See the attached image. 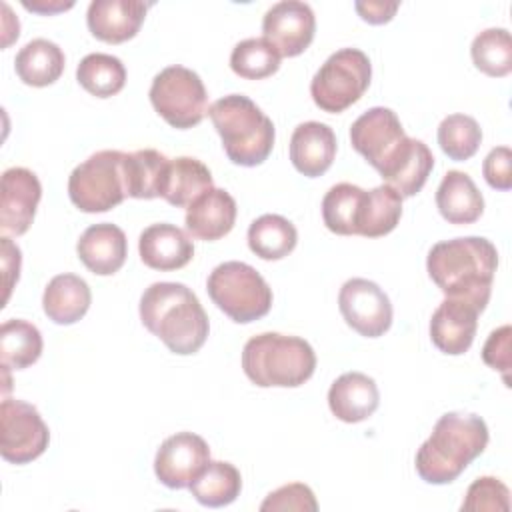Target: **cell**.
Wrapping results in <instances>:
<instances>
[{
    "label": "cell",
    "mask_w": 512,
    "mask_h": 512,
    "mask_svg": "<svg viewBox=\"0 0 512 512\" xmlns=\"http://www.w3.org/2000/svg\"><path fill=\"white\" fill-rule=\"evenodd\" d=\"M496 266V246L482 236L438 242L430 248L426 258L428 276L446 298L464 300L478 312H482L490 300Z\"/></svg>",
    "instance_id": "obj_1"
},
{
    "label": "cell",
    "mask_w": 512,
    "mask_h": 512,
    "mask_svg": "<svg viewBox=\"0 0 512 512\" xmlns=\"http://www.w3.org/2000/svg\"><path fill=\"white\" fill-rule=\"evenodd\" d=\"M140 320L174 354L198 352L210 332L196 294L180 282H154L140 298Z\"/></svg>",
    "instance_id": "obj_2"
},
{
    "label": "cell",
    "mask_w": 512,
    "mask_h": 512,
    "mask_svg": "<svg viewBox=\"0 0 512 512\" xmlns=\"http://www.w3.org/2000/svg\"><path fill=\"white\" fill-rule=\"evenodd\" d=\"M488 444V426L478 414L446 412L416 452V472L428 484H450Z\"/></svg>",
    "instance_id": "obj_3"
},
{
    "label": "cell",
    "mask_w": 512,
    "mask_h": 512,
    "mask_svg": "<svg viewBox=\"0 0 512 512\" xmlns=\"http://www.w3.org/2000/svg\"><path fill=\"white\" fill-rule=\"evenodd\" d=\"M242 368L256 386L296 388L314 374L316 354L304 338L262 332L244 344Z\"/></svg>",
    "instance_id": "obj_4"
},
{
    "label": "cell",
    "mask_w": 512,
    "mask_h": 512,
    "mask_svg": "<svg viewBox=\"0 0 512 512\" xmlns=\"http://www.w3.org/2000/svg\"><path fill=\"white\" fill-rule=\"evenodd\" d=\"M208 116L230 162L258 166L272 152L274 124L248 96L228 94L208 108Z\"/></svg>",
    "instance_id": "obj_5"
},
{
    "label": "cell",
    "mask_w": 512,
    "mask_h": 512,
    "mask_svg": "<svg viewBox=\"0 0 512 512\" xmlns=\"http://www.w3.org/2000/svg\"><path fill=\"white\" fill-rule=\"evenodd\" d=\"M350 142L386 184L396 178L420 144V140L406 136L396 112L384 106H374L352 122Z\"/></svg>",
    "instance_id": "obj_6"
},
{
    "label": "cell",
    "mask_w": 512,
    "mask_h": 512,
    "mask_svg": "<svg viewBox=\"0 0 512 512\" xmlns=\"http://www.w3.org/2000/svg\"><path fill=\"white\" fill-rule=\"evenodd\" d=\"M206 290L212 302L238 324L254 322L272 308L270 286L246 262L230 260L218 264L206 280Z\"/></svg>",
    "instance_id": "obj_7"
},
{
    "label": "cell",
    "mask_w": 512,
    "mask_h": 512,
    "mask_svg": "<svg viewBox=\"0 0 512 512\" xmlns=\"http://www.w3.org/2000/svg\"><path fill=\"white\" fill-rule=\"evenodd\" d=\"M124 156L120 150H100L78 164L68 178V196L82 212H106L128 196Z\"/></svg>",
    "instance_id": "obj_8"
},
{
    "label": "cell",
    "mask_w": 512,
    "mask_h": 512,
    "mask_svg": "<svg viewBox=\"0 0 512 512\" xmlns=\"http://www.w3.org/2000/svg\"><path fill=\"white\" fill-rule=\"evenodd\" d=\"M372 64L358 48H340L326 58L310 82L314 104L330 114L344 112L368 90Z\"/></svg>",
    "instance_id": "obj_9"
},
{
    "label": "cell",
    "mask_w": 512,
    "mask_h": 512,
    "mask_svg": "<svg viewBox=\"0 0 512 512\" xmlns=\"http://www.w3.org/2000/svg\"><path fill=\"white\" fill-rule=\"evenodd\" d=\"M154 110L174 128L186 130L208 114V94L200 76L180 64L160 70L150 86Z\"/></svg>",
    "instance_id": "obj_10"
},
{
    "label": "cell",
    "mask_w": 512,
    "mask_h": 512,
    "mask_svg": "<svg viewBox=\"0 0 512 512\" xmlns=\"http://www.w3.org/2000/svg\"><path fill=\"white\" fill-rule=\"evenodd\" d=\"M50 432L36 406L4 398L0 404V454L6 462L28 464L48 448Z\"/></svg>",
    "instance_id": "obj_11"
},
{
    "label": "cell",
    "mask_w": 512,
    "mask_h": 512,
    "mask_svg": "<svg viewBox=\"0 0 512 512\" xmlns=\"http://www.w3.org/2000/svg\"><path fill=\"white\" fill-rule=\"evenodd\" d=\"M338 308L346 324L366 338L382 336L392 324V304L372 280L350 278L338 294Z\"/></svg>",
    "instance_id": "obj_12"
},
{
    "label": "cell",
    "mask_w": 512,
    "mask_h": 512,
    "mask_svg": "<svg viewBox=\"0 0 512 512\" xmlns=\"http://www.w3.org/2000/svg\"><path fill=\"white\" fill-rule=\"evenodd\" d=\"M210 462L206 440L192 432L168 436L154 458V474L168 488H188Z\"/></svg>",
    "instance_id": "obj_13"
},
{
    "label": "cell",
    "mask_w": 512,
    "mask_h": 512,
    "mask_svg": "<svg viewBox=\"0 0 512 512\" xmlns=\"http://www.w3.org/2000/svg\"><path fill=\"white\" fill-rule=\"evenodd\" d=\"M316 30V16L310 4L300 0H282L270 6L262 18L264 38L278 50L280 56L302 54Z\"/></svg>",
    "instance_id": "obj_14"
},
{
    "label": "cell",
    "mask_w": 512,
    "mask_h": 512,
    "mask_svg": "<svg viewBox=\"0 0 512 512\" xmlns=\"http://www.w3.org/2000/svg\"><path fill=\"white\" fill-rule=\"evenodd\" d=\"M42 196L38 176L22 166L4 170L2 174V202H0V230L2 234H24L36 214Z\"/></svg>",
    "instance_id": "obj_15"
},
{
    "label": "cell",
    "mask_w": 512,
    "mask_h": 512,
    "mask_svg": "<svg viewBox=\"0 0 512 512\" xmlns=\"http://www.w3.org/2000/svg\"><path fill=\"white\" fill-rule=\"evenodd\" d=\"M478 310L456 298H446L430 318V338L434 346L450 356L464 354L476 336Z\"/></svg>",
    "instance_id": "obj_16"
},
{
    "label": "cell",
    "mask_w": 512,
    "mask_h": 512,
    "mask_svg": "<svg viewBox=\"0 0 512 512\" xmlns=\"http://www.w3.org/2000/svg\"><path fill=\"white\" fill-rule=\"evenodd\" d=\"M148 6L140 0H92L86 22L98 40L120 44L136 36Z\"/></svg>",
    "instance_id": "obj_17"
},
{
    "label": "cell",
    "mask_w": 512,
    "mask_h": 512,
    "mask_svg": "<svg viewBox=\"0 0 512 512\" xmlns=\"http://www.w3.org/2000/svg\"><path fill=\"white\" fill-rule=\"evenodd\" d=\"M138 252L142 262L160 272H170L186 266L194 256L190 236L168 222L150 224L138 238Z\"/></svg>",
    "instance_id": "obj_18"
},
{
    "label": "cell",
    "mask_w": 512,
    "mask_h": 512,
    "mask_svg": "<svg viewBox=\"0 0 512 512\" xmlns=\"http://www.w3.org/2000/svg\"><path fill=\"white\" fill-rule=\"evenodd\" d=\"M82 264L98 276H110L118 272L128 256V240L122 228L112 222H100L88 226L76 244Z\"/></svg>",
    "instance_id": "obj_19"
},
{
    "label": "cell",
    "mask_w": 512,
    "mask_h": 512,
    "mask_svg": "<svg viewBox=\"0 0 512 512\" xmlns=\"http://www.w3.org/2000/svg\"><path fill=\"white\" fill-rule=\"evenodd\" d=\"M336 136L324 122H302L294 128L290 138V160L294 168L308 176H322L334 162Z\"/></svg>",
    "instance_id": "obj_20"
},
{
    "label": "cell",
    "mask_w": 512,
    "mask_h": 512,
    "mask_svg": "<svg viewBox=\"0 0 512 512\" xmlns=\"http://www.w3.org/2000/svg\"><path fill=\"white\" fill-rule=\"evenodd\" d=\"M236 202L224 188H210L186 208V230L198 240H218L226 236L236 222Z\"/></svg>",
    "instance_id": "obj_21"
},
{
    "label": "cell",
    "mask_w": 512,
    "mask_h": 512,
    "mask_svg": "<svg viewBox=\"0 0 512 512\" xmlns=\"http://www.w3.org/2000/svg\"><path fill=\"white\" fill-rule=\"evenodd\" d=\"M380 402L376 382L362 372H346L338 376L328 390V406L332 414L348 424L370 418Z\"/></svg>",
    "instance_id": "obj_22"
},
{
    "label": "cell",
    "mask_w": 512,
    "mask_h": 512,
    "mask_svg": "<svg viewBox=\"0 0 512 512\" xmlns=\"http://www.w3.org/2000/svg\"><path fill=\"white\" fill-rule=\"evenodd\" d=\"M212 188V174L206 164L192 156L168 160L158 196L176 208H188L200 194Z\"/></svg>",
    "instance_id": "obj_23"
},
{
    "label": "cell",
    "mask_w": 512,
    "mask_h": 512,
    "mask_svg": "<svg viewBox=\"0 0 512 512\" xmlns=\"http://www.w3.org/2000/svg\"><path fill=\"white\" fill-rule=\"evenodd\" d=\"M436 206L450 224H472L484 212V198L466 172L448 170L436 190Z\"/></svg>",
    "instance_id": "obj_24"
},
{
    "label": "cell",
    "mask_w": 512,
    "mask_h": 512,
    "mask_svg": "<svg viewBox=\"0 0 512 512\" xmlns=\"http://www.w3.org/2000/svg\"><path fill=\"white\" fill-rule=\"evenodd\" d=\"M92 292L84 278L76 274H58L44 288L42 308L56 324H74L90 308Z\"/></svg>",
    "instance_id": "obj_25"
},
{
    "label": "cell",
    "mask_w": 512,
    "mask_h": 512,
    "mask_svg": "<svg viewBox=\"0 0 512 512\" xmlns=\"http://www.w3.org/2000/svg\"><path fill=\"white\" fill-rule=\"evenodd\" d=\"M64 62V52L56 42L34 38L20 48L14 60V68L24 84L42 88L60 78L64 72Z\"/></svg>",
    "instance_id": "obj_26"
},
{
    "label": "cell",
    "mask_w": 512,
    "mask_h": 512,
    "mask_svg": "<svg viewBox=\"0 0 512 512\" xmlns=\"http://www.w3.org/2000/svg\"><path fill=\"white\" fill-rule=\"evenodd\" d=\"M402 216V196L388 184H380L372 190H364L356 230L360 236L378 238L396 228Z\"/></svg>",
    "instance_id": "obj_27"
},
{
    "label": "cell",
    "mask_w": 512,
    "mask_h": 512,
    "mask_svg": "<svg viewBox=\"0 0 512 512\" xmlns=\"http://www.w3.org/2000/svg\"><path fill=\"white\" fill-rule=\"evenodd\" d=\"M188 488L202 506L220 508L232 504L240 496L242 478L234 464L210 460Z\"/></svg>",
    "instance_id": "obj_28"
},
{
    "label": "cell",
    "mask_w": 512,
    "mask_h": 512,
    "mask_svg": "<svg viewBox=\"0 0 512 512\" xmlns=\"http://www.w3.org/2000/svg\"><path fill=\"white\" fill-rule=\"evenodd\" d=\"M298 242L294 224L280 214H262L248 228V246L262 260L288 256Z\"/></svg>",
    "instance_id": "obj_29"
},
{
    "label": "cell",
    "mask_w": 512,
    "mask_h": 512,
    "mask_svg": "<svg viewBox=\"0 0 512 512\" xmlns=\"http://www.w3.org/2000/svg\"><path fill=\"white\" fill-rule=\"evenodd\" d=\"M42 354V334L26 320H6L0 328V362L6 370L32 366Z\"/></svg>",
    "instance_id": "obj_30"
},
{
    "label": "cell",
    "mask_w": 512,
    "mask_h": 512,
    "mask_svg": "<svg viewBox=\"0 0 512 512\" xmlns=\"http://www.w3.org/2000/svg\"><path fill=\"white\" fill-rule=\"evenodd\" d=\"M76 80L92 96L110 98L124 88L126 68L122 60L112 54L92 52L80 60L76 68Z\"/></svg>",
    "instance_id": "obj_31"
},
{
    "label": "cell",
    "mask_w": 512,
    "mask_h": 512,
    "mask_svg": "<svg viewBox=\"0 0 512 512\" xmlns=\"http://www.w3.org/2000/svg\"><path fill=\"white\" fill-rule=\"evenodd\" d=\"M170 158L154 148L136 150L124 156V172H126V186L130 198H158L160 180L164 168Z\"/></svg>",
    "instance_id": "obj_32"
},
{
    "label": "cell",
    "mask_w": 512,
    "mask_h": 512,
    "mask_svg": "<svg viewBox=\"0 0 512 512\" xmlns=\"http://www.w3.org/2000/svg\"><path fill=\"white\" fill-rule=\"evenodd\" d=\"M362 196H364V190L356 184H350V182L334 184L322 200V220L326 228L340 236L358 234L356 218H358Z\"/></svg>",
    "instance_id": "obj_33"
},
{
    "label": "cell",
    "mask_w": 512,
    "mask_h": 512,
    "mask_svg": "<svg viewBox=\"0 0 512 512\" xmlns=\"http://www.w3.org/2000/svg\"><path fill=\"white\" fill-rule=\"evenodd\" d=\"M474 66L494 78H502L512 70V40L506 28L482 30L470 46Z\"/></svg>",
    "instance_id": "obj_34"
},
{
    "label": "cell",
    "mask_w": 512,
    "mask_h": 512,
    "mask_svg": "<svg viewBox=\"0 0 512 512\" xmlns=\"http://www.w3.org/2000/svg\"><path fill=\"white\" fill-rule=\"evenodd\" d=\"M278 50L262 38H246L232 48L230 68L234 74L246 80H262L272 76L280 68Z\"/></svg>",
    "instance_id": "obj_35"
},
{
    "label": "cell",
    "mask_w": 512,
    "mask_h": 512,
    "mask_svg": "<svg viewBox=\"0 0 512 512\" xmlns=\"http://www.w3.org/2000/svg\"><path fill=\"white\" fill-rule=\"evenodd\" d=\"M480 142L482 130L472 116L450 114L438 126V144L450 160L462 162L472 158Z\"/></svg>",
    "instance_id": "obj_36"
},
{
    "label": "cell",
    "mask_w": 512,
    "mask_h": 512,
    "mask_svg": "<svg viewBox=\"0 0 512 512\" xmlns=\"http://www.w3.org/2000/svg\"><path fill=\"white\" fill-rule=\"evenodd\" d=\"M466 512H508L510 510V492L504 482L494 476L476 478L468 490L466 498L460 506Z\"/></svg>",
    "instance_id": "obj_37"
},
{
    "label": "cell",
    "mask_w": 512,
    "mask_h": 512,
    "mask_svg": "<svg viewBox=\"0 0 512 512\" xmlns=\"http://www.w3.org/2000/svg\"><path fill=\"white\" fill-rule=\"evenodd\" d=\"M262 512H286V510H296V512H316L318 502L310 486L302 482H292L284 484L278 490L270 492L264 502L260 504Z\"/></svg>",
    "instance_id": "obj_38"
},
{
    "label": "cell",
    "mask_w": 512,
    "mask_h": 512,
    "mask_svg": "<svg viewBox=\"0 0 512 512\" xmlns=\"http://www.w3.org/2000/svg\"><path fill=\"white\" fill-rule=\"evenodd\" d=\"M510 334H512L510 326L504 324L490 332L482 348V360L490 368L502 372L504 382H508V370H510Z\"/></svg>",
    "instance_id": "obj_39"
},
{
    "label": "cell",
    "mask_w": 512,
    "mask_h": 512,
    "mask_svg": "<svg viewBox=\"0 0 512 512\" xmlns=\"http://www.w3.org/2000/svg\"><path fill=\"white\" fill-rule=\"evenodd\" d=\"M512 152L508 146H496L488 152L482 164V174L486 182L496 190H510L512 188Z\"/></svg>",
    "instance_id": "obj_40"
},
{
    "label": "cell",
    "mask_w": 512,
    "mask_h": 512,
    "mask_svg": "<svg viewBox=\"0 0 512 512\" xmlns=\"http://www.w3.org/2000/svg\"><path fill=\"white\" fill-rule=\"evenodd\" d=\"M2 268H4V302L10 296V290L14 286V282H18L20 276V248L16 244H12L10 238H2Z\"/></svg>",
    "instance_id": "obj_41"
},
{
    "label": "cell",
    "mask_w": 512,
    "mask_h": 512,
    "mask_svg": "<svg viewBox=\"0 0 512 512\" xmlns=\"http://www.w3.org/2000/svg\"><path fill=\"white\" fill-rule=\"evenodd\" d=\"M398 2H384V0H370V2H356V12L362 20L370 24H384L392 20L394 12L398 10Z\"/></svg>",
    "instance_id": "obj_42"
},
{
    "label": "cell",
    "mask_w": 512,
    "mask_h": 512,
    "mask_svg": "<svg viewBox=\"0 0 512 512\" xmlns=\"http://www.w3.org/2000/svg\"><path fill=\"white\" fill-rule=\"evenodd\" d=\"M22 6L32 10V12H40V14H56V12H62V10H68L74 6V2H60V0H52V2H46V0H22Z\"/></svg>",
    "instance_id": "obj_43"
}]
</instances>
